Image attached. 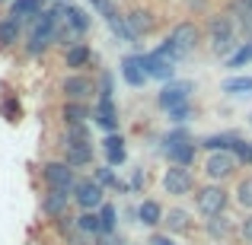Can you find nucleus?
Instances as JSON below:
<instances>
[{
  "label": "nucleus",
  "mask_w": 252,
  "mask_h": 245,
  "mask_svg": "<svg viewBox=\"0 0 252 245\" xmlns=\"http://www.w3.org/2000/svg\"><path fill=\"white\" fill-rule=\"evenodd\" d=\"M163 217H166V210H163V204L154 201V197L137 204V223H141V226L157 229V226H163Z\"/></svg>",
  "instance_id": "nucleus-17"
},
{
  "label": "nucleus",
  "mask_w": 252,
  "mask_h": 245,
  "mask_svg": "<svg viewBox=\"0 0 252 245\" xmlns=\"http://www.w3.org/2000/svg\"><path fill=\"white\" fill-rule=\"evenodd\" d=\"M204 35H208V48L217 57H230L240 48V29H236L233 16L230 13H211L208 26H204Z\"/></svg>",
  "instance_id": "nucleus-2"
},
{
  "label": "nucleus",
  "mask_w": 252,
  "mask_h": 245,
  "mask_svg": "<svg viewBox=\"0 0 252 245\" xmlns=\"http://www.w3.org/2000/svg\"><path fill=\"white\" fill-rule=\"evenodd\" d=\"M246 45H249V48H252V35H249V42H246Z\"/></svg>",
  "instance_id": "nucleus-43"
},
{
  "label": "nucleus",
  "mask_w": 252,
  "mask_h": 245,
  "mask_svg": "<svg viewBox=\"0 0 252 245\" xmlns=\"http://www.w3.org/2000/svg\"><path fill=\"white\" fill-rule=\"evenodd\" d=\"M163 226H166V233H189L191 229V214L189 210H182V207H172L166 210V217H163Z\"/></svg>",
  "instance_id": "nucleus-27"
},
{
  "label": "nucleus",
  "mask_w": 252,
  "mask_h": 245,
  "mask_svg": "<svg viewBox=\"0 0 252 245\" xmlns=\"http://www.w3.org/2000/svg\"><path fill=\"white\" fill-rule=\"evenodd\" d=\"M141 64H144V70H147L150 80H172V74H176V64L166 61V57H160L157 51L141 54Z\"/></svg>",
  "instance_id": "nucleus-15"
},
{
  "label": "nucleus",
  "mask_w": 252,
  "mask_h": 245,
  "mask_svg": "<svg viewBox=\"0 0 252 245\" xmlns=\"http://www.w3.org/2000/svg\"><path fill=\"white\" fill-rule=\"evenodd\" d=\"M220 89L227 96H252V77H227Z\"/></svg>",
  "instance_id": "nucleus-29"
},
{
  "label": "nucleus",
  "mask_w": 252,
  "mask_h": 245,
  "mask_svg": "<svg viewBox=\"0 0 252 245\" xmlns=\"http://www.w3.org/2000/svg\"><path fill=\"white\" fill-rule=\"evenodd\" d=\"M42 182L45 188H64L70 191L77 185V169L74 165H67L64 160H48L42 165Z\"/></svg>",
  "instance_id": "nucleus-8"
},
{
  "label": "nucleus",
  "mask_w": 252,
  "mask_h": 245,
  "mask_svg": "<svg viewBox=\"0 0 252 245\" xmlns=\"http://www.w3.org/2000/svg\"><path fill=\"white\" fill-rule=\"evenodd\" d=\"M102 150H105V165H112V169L125 165V160H128V153H125V137L118 134V131L115 134H105Z\"/></svg>",
  "instance_id": "nucleus-19"
},
{
  "label": "nucleus",
  "mask_w": 252,
  "mask_h": 245,
  "mask_svg": "<svg viewBox=\"0 0 252 245\" xmlns=\"http://www.w3.org/2000/svg\"><path fill=\"white\" fill-rule=\"evenodd\" d=\"M122 77L128 80V86H134V89H141V86L150 80L147 70H144V64H141V54H128L125 57L122 61Z\"/></svg>",
  "instance_id": "nucleus-20"
},
{
  "label": "nucleus",
  "mask_w": 252,
  "mask_h": 245,
  "mask_svg": "<svg viewBox=\"0 0 252 245\" xmlns=\"http://www.w3.org/2000/svg\"><path fill=\"white\" fill-rule=\"evenodd\" d=\"M64 26H67V29H74L77 35H86V32H90V26H93V13L83 10V6H77V3H67Z\"/></svg>",
  "instance_id": "nucleus-23"
},
{
  "label": "nucleus",
  "mask_w": 252,
  "mask_h": 245,
  "mask_svg": "<svg viewBox=\"0 0 252 245\" xmlns=\"http://www.w3.org/2000/svg\"><path fill=\"white\" fill-rule=\"evenodd\" d=\"M93 178H96V182L102 185V188H115V191H131V188H128V185H125V182H118V175H115V169H112V165H99V169H96V175H93Z\"/></svg>",
  "instance_id": "nucleus-31"
},
{
  "label": "nucleus",
  "mask_w": 252,
  "mask_h": 245,
  "mask_svg": "<svg viewBox=\"0 0 252 245\" xmlns=\"http://www.w3.org/2000/svg\"><path fill=\"white\" fill-rule=\"evenodd\" d=\"M96 214H99V226H102V236H112V233L118 229V210H115V204L105 201L102 207L96 210Z\"/></svg>",
  "instance_id": "nucleus-30"
},
{
  "label": "nucleus",
  "mask_w": 252,
  "mask_h": 245,
  "mask_svg": "<svg viewBox=\"0 0 252 245\" xmlns=\"http://www.w3.org/2000/svg\"><path fill=\"white\" fill-rule=\"evenodd\" d=\"M141 185H144V172H141V169H134V178H131L128 188H131V191H141Z\"/></svg>",
  "instance_id": "nucleus-41"
},
{
  "label": "nucleus",
  "mask_w": 252,
  "mask_h": 245,
  "mask_svg": "<svg viewBox=\"0 0 252 245\" xmlns=\"http://www.w3.org/2000/svg\"><path fill=\"white\" fill-rule=\"evenodd\" d=\"M61 96L64 102H90L96 96V80L86 74H67L61 80Z\"/></svg>",
  "instance_id": "nucleus-9"
},
{
  "label": "nucleus",
  "mask_w": 252,
  "mask_h": 245,
  "mask_svg": "<svg viewBox=\"0 0 252 245\" xmlns=\"http://www.w3.org/2000/svg\"><path fill=\"white\" fill-rule=\"evenodd\" d=\"M147 245H176V239H172V236H166V233H154Z\"/></svg>",
  "instance_id": "nucleus-40"
},
{
  "label": "nucleus",
  "mask_w": 252,
  "mask_h": 245,
  "mask_svg": "<svg viewBox=\"0 0 252 245\" xmlns=\"http://www.w3.org/2000/svg\"><path fill=\"white\" fill-rule=\"evenodd\" d=\"M70 204H74L70 191H64V188H45V194H42V214L48 217V220H64L67 210H70Z\"/></svg>",
  "instance_id": "nucleus-10"
},
{
  "label": "nucleus",
  "mask_w": 252,
  "mask_h": 245,
  "mask_svg": "<svg viewBox=\"0 0 252 245\" xmlns=\"http://www.w3.org/2000/svg\"><path fill=\"white\" fill-rule=\"evenodd\" d=\"M191 89H195V83H191V80H169L166 86H163V92L157 96V105H160L163 111H169V109H176V105L189 102Z\"/></svg>",
  "instance_id": "nucleus-11"
},
{
  "label": "nucleus",
  "mask_w": 252,
  "mask_h": 245,
  "mask_svg": "<svg viewBox=\"0 0 252 245\" xmlns=\"http://www.w3.org/2000/svg\"><path fill=\"white\" fill-rule=\"evenodd\" d=\"M233 6H243V10H249L252 13V0H230Z\"/></svg>",
  "instance_id": "nucleus-42"
},
{
  "label": "nucleus",
  "mask_w": 252,
  "mask_h": 245,
  "mask_svg": "<svg viewBox=\"0 0 252 245\" xmlns=\"http://www.w3.org/2000/svg\"><path fill=\"white\" fill-rule=\"evenodd\" d=\"M67 16V0H58V3H45V10L35 19L26 23V38H23V51L29 57H42L48 48H55V32L58 26H64Z\"/></svg>",
  "instance_id": "nucleus-1"
},
{
  "label": "nucleus",
  "mask_w": 252,
  "mask_h": 245,
  "mask_svg": "<svg viewBox=\"0 0 252 245\" xmlns=\"http://www.w3.org/2000/svg\"><path fill=\"white\" fill-rule=\"evenodd\" d=\"M191 115H195V109H191V99H189V102H182V105H176V109H169V118H172L176 124L191 121Z\"/></svg>",
  "instance_id": "nucleus-35"
},
{
  "label": "nucleus",
  "mask_w": 252,
  "mask_h": 245,
  "mask_svg": "<svg viewBox=\"0 0 252 245\" xmlns=\"http://www.w3.org/2000/svg\"><path fill=\"white\" fill-rule=\"evenodd\" d=\"M64 163L74 165V169H86L96 160V147H93V137H90V128L80 124V128H64Z\"/></svg>",
  "instance_id": "nucleus-3"
},
{
  "label": "nucleus",
  "mask_w": 252,
  "mask_h": 245,
  "mask_svg": "<svg viewBox=\"0 0 252 245\" xmlns=\"http://www.w3.org/2000/svg\"><path fill=\"white\" fill-rule=\"evenodd\" d=\"M204 178H208V182H217V185H223L227 182V178H233V172L240 169V163H236V156L233 153H227V150H223V153H208L204 156Z\"/></svg>",
  "instance_id": "nucleus-6"
},
{
  "label": "nucleus",
  "mask_w": 252,
  "mask_h": 245,
  "mask_svg": "<svg viewBox=\"0 0 252 245\" xmlns=\"http://www.w3.org/2000/svg\"><path fill=\"white\" fill-rule=\"evenodd\" d=\"M125 26H128V32L134 38H144V35H150V32L157 29V16H154V10H147V6H131V10L125 13Z\"/></svg>",
  "instance_id": "nucleus-13"
},
{
  "label": "nucleus",
  "mask_w": 252,
  "mask_h": 245,
  "mask_svg": "<svg viewBox=\"0 0 252 245\" xmlns=\"http://www.w3.org/2000/svg\"><path fill=\"white\" fill-rule=\"evenodd\" d=\"M201 229H204V236H208V239L223 242L230 233H233V220H230L227 214H220V217H208V220L201 223Z\"/></svg>",
  "instance_id": "nucleus-25"
},
{
  "label": "nucleus",
  "mask_w": 252,
  "mask_h": 245,
  "mask_svg": "<svg viewBox=\"0 0 252 245\" xmlns=\"http://www.w3.org/2000/svg\"><path fill=\"white\" fill-rule=\"evenodd\" d=\"M90 118H93V111H90V105H86V102H64L61 105L64 128H80V124H86Z\"/></svg>",
  "instance_id": "nucleus-21"
},
{
  "label": "nucleus",
  "mask_w": 252,
  "mask_h": 245,
  "mask_svg": "<svg viewBox=\"0 0 252 245\" xmlns=\"http://www.w3.org/2000/svg\"><path fill=\"white\" fill-rule=\"evenodd\" d=\"M23 38H26V29H23V23H19V19H13V16H3V19H0V51L16 48Z\"/></svg>",
  "instance_id": "nucleus-16"
},
{
  "label": "nucleus",
  "mask_w": 252,
  "mask_h": 245,
  "mask_svg": "<svg viewBox=\"0 0 252 245\" xmlns=\"http://www.w3.org/2000/svg\"><path fill=\"white\" fill-rule=\"evenodd\" d=\"M42 10H45V0H13V3H10V13H6V16L19 19V23L26 26L29 19H35Z\"/></svg>",
  "instance_id": "nucleus-24"
},
{
  "label": "nucleus",
  "mask_w": 252,
  "mask_h": 245,
  "mask_svg": "<svg viewBox=\"0 0 252 245\" xmlns=\"http://www.w3.org/2000/svg\"><path fill=\"white\" fill-rule=\"evenodd\" d=\"M112 92H115V83H112V74H102V77H99V96L112 99Z\"/></svg>",
  "instance_id": "nucleus-38"
},
{
  "label": "nucleus",
  "mask_w": 252,
  "mask_h": 245,
  "mask_svg": "<svg viewBox=\"0 0 252 245\" xmlns=\"http://www.w3.org/2000/svg\"><path fill=\"white\" fill-rule=\"evenodd\" d=\"M163 153L169 156V165H185V169H191V165H195L198 150H195V140H189V143H176V147H166Z\"/></svg>",
  "instance_id": "nucleus-26"
},
{
  "label": "nucleus",
  "mask_w": 252,
  "mask_h": 245,
  "mask_svg": "<svg viewBox=\"0 0 252 245\" xmlns=\"http://www.w3.org/2000/svg\"><path fill=\"white\" fill-rule=\"evenodd\" d=\"M93 61H96V51L86 42H74L70 48H64V67L70 74H83L86 67H93Z\"/></svg>",
  "instance_id": "nucleus-14"
},
{
  "label": "nucleus",
  "mask_w": 252,
  "mask_h": 245,
  "mask_svg": "<svg viewBox=\"0 0 252 245\" xmlns=\"http://www.w3.org/2000/svg\"><path fill=\"white\" fill-rule=\"evenodd\" d=\"M169 38L179 45V51H182V54H189V51H195L198 45H201L204 32H201V26H198L195 19H182V23L169 32Z\"/></svg>",
  "instance_id": "nucleus-12"
},
{
  "label": "nucleus",
  "mask_w": 252,
  "mask_h": 245,
  "mask_svg": "<svg viewBox=\"0 0 252 245\" xmlns=\"http://www.w3.org/2000/svg\"><path fill=\"white\" fill-rule=\"evenodd\" d=\"M233 201L240 204L243 210H249V214H252V175H243L240 182H236V191H233Z\"/></svg>",
  "instance_id": "nucleus-32"
},
{
  "label": "nucleus",
  "mask_w": 252,
  "mask_h": 245,
  "mask_svg": "<svg viewBox=\"0 0 252 245\" xmlns=\"http://www.w3.org/2000/svg\"><path fill=\"white\" fill-rule=\"evenodd\" d=\"M249 165H252V163H249Z\"/></svg>",
  "instance_id": "nucleus-46"
},
{
  "label": "nucleus",
  "mask_w": 252,
  "mask_h": 245,
  "mask_svg": "<svg viewBox=\"0 0 252 245\" xmlns=\"http://www.w3.org/2000/svg\"><path fill=\"white\" fill-rule=\"evenodd\" d=\"M249 61H252V48H249V45H246V42H243V45H240V48H236V51H233V54H230V57H227V67H230V70H233V67H246V64H249Z\"/></svg>",
  "instance_id": "nucleus-34"
},
{
  "label": "nucleus",
  "mask_w": 252,
  "mask_h": 245,
  "mask_svg": "<svg viewBox=\"0 0 252 245\" xmlns=\"http://www.w3.org/2000/svg\"><path fill=\"white\" fill-rule=\"evenodd\" d=\"M195 175H191V169H185V165H169L166 172H163V191H166L169 197H185V194H195Z\"/></svg>",
  "instance_id": "nucleus-7"
},
{
  "label": "nucleus",
  "mask_w": 252,
  "mask_h": 245,
  "mask_svg": "<svg viewBox=\"0 0 252 245\" xmlns=\"http://www.w3.org/2000/svg\"><path fill=\"white\" fill-rule=\"evenodd\" d=\"M0 3H13V0H0Z\"/></svg>",
  "instance_id": "nucleus-44"
},
{
  "label": "nucleus",
  "mask_w": 252,
  "mask_h": 245,
  "mask_svg": "<svg viewBox=\"0 0 252 245\" xmlns=\"http://www.w3.org/2000/svg\"><path fill=\"white\" fill-rule=\"evenodd\" d=\"M0 111H6V118H10V121H19V105L13 102V99H6V102L0 105Z\"/></svg>",
  "instance_id": "nucleus-39"
},
{
  "label": "nucleus",
  "mask_w": 252,
  "mask_h": 245,
  "mask_svg": "<svg viewBox=\"0 0 252 245\" xmlns=\"http://www.w3.org/2000/svg\"><path fill=\"white\" fill-rule=\"evenodd\" d=\"M96 124L105 131V134H115L118 131V109H115V99H105L99 96V105H96Z\"/></svg>",
  "instance_id": "nucleus-18"
},
{
  "label": "nucleus",
  "mask_w": 252,
  "mask_h": 245,
  "mask_svg": "<svg viewBox=\"0 0 252 245\" xmlns=\"http://www.w3.org/2000/svg\"><path fill=\"white\" fill-rule=\"evenodd\" d=\"M195 210L208 220V217H220V214H227V207H230V191L223 188V185H217V182H208V185H201V188H195Z\"/></svg>",
  "instance_id": "nucleus-4"
},
{
  "label": "nucleus",
  "mask_w": 252,
  "mask_h": 245,
  "mask_svg": "<svg viewBox=\"0 0 252 245\" xmlns=\"http://www.w3.org/2000/svg\"><path fill=\"white\" fill-rule=\"evenodd\" d=\"M70 197L80 210H99L105 204V188L96 178H77V185L70 188Z\"/></svg>",
  "instance_id": "nucleus-5"
},
{
  "label": "nucleus",
  "mask_w": 252,
  "mask_h": 245,
  "mask_svg": "<svg viewBox=\"0 0 252 245\" xmlns=\"http://www.w3.org/2000/svg\"><path fill=\"white\" fill-rule=\"evenodd\" d=\"M243 140V134H236V131H220V134H211V137H204L201 140V147L208 150V153H223V150H233L236 143Z\"/></svg>",
  "instance_id": "nucleus-22"
},
{
  "label": "nucleus",
  "mask_w": 252,
  "mask_h": 245,
  "mask_svg": "<svg viewBox=\"0 0 252 245\" xmlns=\"http://www.w3.org/2000/svg\"><path fill=\"white\" fill-rule=\"evenodd\" d=\"M182 3H185V10H189V13H195V16H201V13H208L211 0H182Z\"/></svg>",
  "instance_id": "nucleus-37"
},
{
  "label": "nucleus",
  "mask_w": 252,
  "mask_h": 245,
  "mask_svg": "<svg viewBox=\"0 0 252 245\" xmlns=\"http://www.w3.org/2000/svg\"><path fill=\"white\" fill-rule=\"evenodd\" d=\"M157 54H160V57H166V61H172V64H179V61L185 57L182 51H179V45L172 42V38H163V42L157 45Z\"/></svg>",
  "instance_id": "nucleus-33"
},
{
  "label": "nucleus",
  "mask_w": 252,
  "mask_h": 245,
  "mask_svg": "<svg viewBox=\"0 0 252 245\" xmlns=\"http://www.w3.org/2000/svg\"><path fill=\"white\" fill-rule=\"evenodd\" d=\"M240 239L246 242V245H252V214H246L240 220Z\"/></svg>",
  "instance_id": "nucleus-36"
},
{
  "label": "nucleus",
  "mask_w": 252,
  "mask_h": 245,
  "mask_svg": "<svg viewBox=\"0 0 252 245\" xmlns=\"http://www.w3.org/2000/svg\"><path fill=\"white\" fill-rule=\"evenodd\" d=\"M74 226L80 236H102V226H99V214L96 210H80L74 217Z\"/></svg>",
  "instance_id": "nucleus-28"
},
{
  "label": "nucleus",
  "mask_w": 252,
  "mask_h": 245,
  "mask_svg": "<svg viewBox=\"0 0 252 245\" xmlns=\"http://www.w3.org/2000/svg\"><path fill=\"white\" fill-rule=\"evenodd\" d=\"M249 121H252V115H249Z\"/></svg>",
  "instance_id": "nucleus-45"
}]
</instances>
